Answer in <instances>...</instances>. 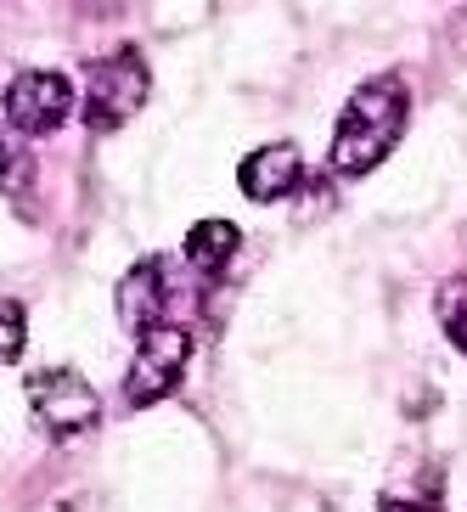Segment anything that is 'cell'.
Returning a JSON list of instances; mask_svg holds the SVG:
<instances>
[{"label": "cell", "mask_w": 467, "mask_h": 512, "mask_svg": "<svg viewBox=\"0 0 467 512\" xmlns=\"http://www.w3.org/2000/svg\"><path fill=\"white\" fill-rule=\"evenodd\" d=\"M186 366H192V327H181V321H158L152 332H141L136 338V361H130V372H124V400L130 406H158L164 394L181 389Z\"/></svg>", "instance_id": "obj_3"}, {"label": "cell", "mask_w": 467, "mask_h": 512, "mask_svg": "<svg viewBox=\"0 0 467 512\" xmlns=\"http://www.w3.org/2000/svg\"><path fill=\"white\" fill-rule=\"evenodd\" d=\"M74 85L68 74H51V68H23V74L0 91V107H6V119H12L17 136H51L68 124L74 113Z\"/></svg>", "instance_id": "obj_5"}, {"label": "cell", "mask_w": 467, "mask_h": 512, "mask_svg": "<svg viewBox=\"0 0 467 512\" xmlns=\"http://www.w3.org/2000/svg\"><path fill=\"white\" fill-rule=\"evenodd\" d=\"M406 119H411V91L400 74H377L366 79L361 91L344 102L338 113V130H332V147H327V164L332 175H372L383 158L394 152V141L406 136Z\"/></svg>", "instance_id": "obj_1"}, {"label": "cell", "mask_w": 467, "mask_h": 512, "mask_svg": "<svg viewBox=\"0 0 467 512\" xmlns=\"http://www.w3.org/2000/svg\"><path fill=\"white\" fill-rule=\"evenodd\" d=\"M29 411L51 439H79L102 422V394L74 366H40L29 372Z\"/></svg>", "instance_id": "obj_4"}, {"label": "cell", "mask_w": 467, "mask_h": 512, "mask_svg": "<svg viewBox=\"0 0 467 512\" xmlns=\"http://www.w3.org/2000/svg\"><path fill=\"white\" fill-rule=\"evenodd\" d=\"M152 96V68L147 57H141L136 46L113 51V57H102L91 68V85H85V124H91L96 136H107V130H119V124H130L147 107Z\"/></svg>", "instance_id": "obj_2"}, {"label": "cell", "mask_w": 467, "mask_h": 512, "mask_svg": "<svg viewBox=\"0 0 467 512\" xmlns=\"http://www.w3.org/2000/svg\"><path fill=\"white\" fill-rule=\"evenodd\" d=\"M0 186H12V147L0 141Z\"/></svg>", "instance_id": "obj_12"}, {"label": "cell", "mask_w": 467, "mask_h": 512, "mask_svg": "<svg viewBox=\"0 0 467 512\" xmlns=\"http://www.w3.org/2000/svg\"><path fill=\"white\" fill-rule=\"evenodd\" d=\"M377 512H445V507H439V501H411V496H383V507H377Z\"/></svg>", "instance_id": "obj_11"}, {"label": "cell", "mask_w": 467, "mask_h": 512, "mask_svg": "<svg viewBox=\"0 0 467 512\" xmlns=\"http://www.w3.org/2000/svg\"><path fill=\"white\" fill-rule=\"evenodd\" d=\"M237 181L254 203H282V197H293L304 181V152L293 147V141H265V147H254L237 164Z\"/></svg>", "instance_id": "obj_6"}, {"label": "cell", "mask_w": 467, "mask_h": 512, "mask_svg": "<svg viewBox=\"0 0 467 512\" xmlns=\"http://www.w3.org/2000/svg\"><path fill=\"white\" fill-rule=\"evenodd\" d=\"M119 321L124 332H152L158 321H169V265L158 254L152 259H136L119 282Z\"/></svg>", "instance_id": "obj_7"}, {"label": "cell", "mask_w": 467, "mask_h": 512, "mask_svg": "<svg viewBox=\"0 0 467 512\" xmlns=\"http://www.w3.org/2000/svg\"><path fill=\"white\" fill-rule=\"evenodd\" d=\"M29 344V310L17 299H0V361H17Z\"/></svg>", "instance_id": "obj_10"}, {"label": "cell", "mask_w": 467, "mask_h": 512, "mask_svg": "<svg viewBox=\"0 0 467 512\" xmlns=\"http://www.w3.org/2000/svg\"><path fill=\"white\" fill-rule=\"evenodd\" d=\"M237 242L242 231L231 226V220H197L192 231H186V265H192L197 276H220L237 259Z\"/></svg>", "instance_id": "obj_8"}, {"label": "cell", "mask_w": 467, "mask_h": 512, "mask_svg": "<svg viewBox=\"0 0 467 512\" xmlns=\"http://www.w3.org/2000/svg\"><path fill=\"white\" fill-rule=\"evenodd\" d=\"M434 310H439V327L456 349L467 355V276H445L434 293Z\"/></svg>", "instance_id": "obj_9"}]
</instances>
